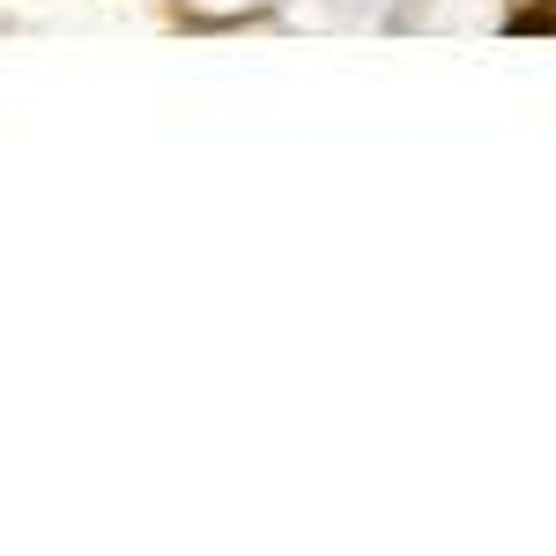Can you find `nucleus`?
<instances>
[{
	"instance_id": "f257e3e1",
	"label": "nucleus",
	"mask_w": 556,
	"mask_h": 556,
	"mask_svg": "<svg viewBox=\"0 0 556 556\" xmlns=\"http://www.w3.org/2000/svg\"><path fill=\"white\" fill-rule=\"evenodd\" d=\"M513 30H519V38H534V30H556V15H549V8H519Z\"/></svg>"
}]
</instances>
